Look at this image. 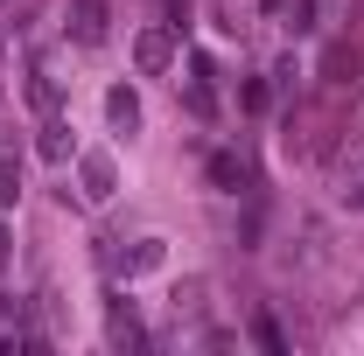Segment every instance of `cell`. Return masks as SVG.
Masks as SVG:
<instances>
[{
	"label": "cell",
	"mask_w": 364,
	"mask_h": 356,
	"mask_svg": "<svg viewBox=\"0 0 364 356\" xmlns=\"http://www.w3.org/2000/svg\"><path fill=\"white\" fill-rule=\"evenodd\" d=\"M105 35H112V14H105V0H70V43L98 49Z\"/></svg>",
	"instance_id": "cell-1"
},
{
	"label": "cell",
	"mask_w": 364,
	"mask_h": 356,
	"mask_svg": "<svg viewBox=\"0 0 364 356\" xmlns=\"http://www.w3.org/2000/svg\"><path fill=\"white\" fill-rule=\"evenodd\" d=\"M134 63H140V77H161V70L176 63V35H168V28H140L134 35Z\"/></svg>",
	"instance_id": "cell-2"
},
{
	"label": "cell",
	"mask_w": 364,
	"mask_h": 356,
	"mask_svg": "<svg viewBox=\"0 0 364 356\" xmlns=\"http://www.w3.org/2000/svg\"><path fill=\"white\" fill-rule=\"evenodd\" d=\"M280 21H287L294 35H316L322 28V0H280Z\"/></svg>",
	"instance_id": "cell-3"
},
{
	"label": "cell",
	"mask_w": 364,
	"mask_h": 356,
	"mask_svg": "<svg viewBox=\"0 0 364 356\" xmlns=\"http://www.w3.org/2000/svg\"><path fill=\"white\" fill-rule=\"evenodd\" d=\"M14 196H21V154L0 140V210H14Z\"/></svg>",
	"instance_id": "cell-4"
},
{
	"label": "cell",
	"mask_w": 364,
	"mask_h": 356,
	"mask_svg": "<svg viewBox=\"0 0 364 356\" xmlns=\"http://www.w3.org/2000/svg\"><path fill=\"white\" fill-rule=\"evenodd\" d=\"M105 119H112L119 133H134V126H140V98H134V91H127V84H119V91H112V98H105Z\"/></svg>",
	"instance_id": "cell-5"
},
{
	"label": "cell",
	"mask_w": 364,
	"mask_h": 356,
	"mask_svg": "<svg viewBox=\"0 0 364 356\" xmlns=\"http://www.w3.org/2000/svg\"><path fill=\"white\" fill-rule=\"evenodd\" d=\"M85 196H91V203L112 196V161H105V154H91V161H85Z\"/></svg>",
	"instance_id": "cell-6"
},
{
	"label": "cell",
	"mask_w": 364,
	"mask_h": 356,
	"mask_svg": "<svg viewBox=\"0 0 364 356\" xmlns=\"http://www.w3.org/2000/svg\"><path fill=\"white\" fill-rule=\"evenodd\" d=\"M43 154H49V161H63V154H70V126H63L56 112H43Z\"/></svg>",
	"instance_id": "cell-7"
},
{
	"label": "cell",
	"mask_w": 364,
	"mask_h": 356,
	"mask_svg": "<svg viewBox=\"0 0 364 356\" xmlns=\"http://www.w3.org/2000/svg\"><path fill=\"white\" fill-rule=\"evenodd\" d=\"M210 182H218V189H238V182H245V161H238V154H210Z\"/></svg>",
	"instance_id": "cell-8"
},
{
	"label": "cell",
	"mask_w": 364,
	"mask_h": 356,
	"mask_svg": "<svg viewBox=\"0 0 364 356\" xmlns=\"http://www.w3.org/2000/svg\"><path fill=\"white\" fill-rule=\"evenodd\" d=\"M112 343H147L140 321H134V308H112Z\"/></svg>",
	"instance_id": "cell-9"
},
{
	"label": "cell",
	"mask_w": 364,
	"mask_h": 356,
	"mask_svg": "<svg viewBox=\"0 0 364 356\" xmlns=\"http://www.w3.org/2000/svg\"><path fill=\"white\" fill-rule=\"evenodd\" d=\"M176 314H203V279H182L176 287Z\"/></svg>",
	"instance_id": "cell-10"
},
{
	"label": "cell",
	"mask_w": 364,
	"mask_h": 356,
	"mask_svg": "<svg viewBox=\"0 0 364 356\" xmlns=\"http://www.w3.org/2000/svg\"><path fill=\"white\" fill-rule=\"evenodd\" d=\"M161 259V238H140L134 252H127V272H140V266H154Z\"/></svg>",
	"instance_id": "cell-11"
},
{
	"label": "cell",
	"mask_w": 364,
	"mask_h": 356,
	"mask_svg": "<svg viewBox=\"0 0 364 356\" xmlns=\"http://www.w3.org/2000/svg\"><path fill=\"white\" fill-rule=\"evenodd\" d=\"M28 98H36V112H56V84H49L43 70H36V77H28Z\"/></svg>",
	"instance_id": "cell-12"
},
{
	"label": "cell",
	"mask_w": 364,
	"mask_h": 356,
	"mask_svg": "<svg viewBox=\"0 0 364 356\" xmlns=\"http://www.w3.org/2000/svg\"><path fill=\"white\" fill-rule=\"evenodd\" d=\"M343 203H350V210H364V175L350 182V189H343Z\"/></svg>",
	"instance_id": "cell-13"
},
{
	"label": "cell",
	"mask_w": 364,
	"mask_h": 356,
	"mask_svg": "<svg viewBox=\"0 0 364 356\" xmlns=\"http://www.w3.org/2000/svg\"><path fill=\"white\" fill-rule=\"evenodd\" d=\"M0 259H7V238H0Z\"/></svg>",
	"instance_id": "cell-14"
}]
</instances>
